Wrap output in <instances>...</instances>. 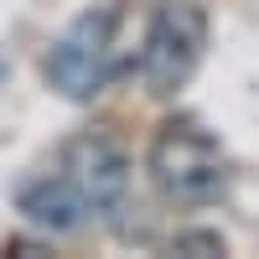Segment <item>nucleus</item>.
Wrapping results in <instances>:
<instances>
[{
	"mask_svg": "<svg viewBox=\"0 0 259 259\" xmlns=\"http://www.w3.org/2000/svg\"><path fill=\"white\" fill-rule=\"evenodd\" d=\"M145 171L156 192L177 207H202L228 192V156L197 119H166L150 135Z\"/></svg>",
	"mask_w": 259,
	"mask_h": 259,
	"instance_id": "1",
	"label": "nucleus"
},
{
	"mask_svg": "<svg viewBox=\"0 0 259 259\" xmlns=\"http://www.w3.org/2000/svg\"><path fill=\"white\" fill-rule=\"evenodd\" d=\"M207 52V11L197 0H166L150 6V31H145V52H140V78L156 99L182 94L192 73L202 68Z\"/></svg>",
	"mask_w": 259,
	"mask_h": 259,
	"instance_id": "2",
	"label": "nucleus"
},
{
	"mask_svg": "<svg viewBox=\"0 0 259 259\" xmlns=\"http://www.w3.org/2000/svg\"><path fill=\"white\" fill-rule=\"evenodd\" d=\"M41 73H47V83L62 99H73V104H89V99H99L104 89H109V83L119 78L109 6L104 11H83L78 21H68V31L52 41Z\"/></svg>",
	"mask_w": 259,
	"mask_h": 259,
	"instance_id": "3",
	"label": "nucleus"
},
{
	"mask_svg": "<svg viewBox=\"0 0 259 259\" xmlns=\"http://www.w3.org/2000/svg\"><path fill=\"white\" fill-rule=\"evenodd\" d=\"M57 171L83 192V202H89L94 212H114L124 202V192H130V156H124V145L114 135H104V130L73 135L68 145H62Z\"/></svg>",
	"mask_w": 259,
	"mask_h": 259,
	"instance_id": "4",
	"label": "nucleus"
},
{
	"mask_svg": "<svg viewBox=\"0 0 259 259\" xmlns=\"http://www.w3.org/2000/svg\"><path fill=\"white\" fill-rule=\"evenodd\" d=\"M16 212L41 233H78L94 207L83 202V192L62 171H47V177H36V182H26L16 192Z\"/></svg>",
	"mask_w": 259,
	"mask_h": 259,
	"instance_id": "5",
	"label": "nucleus"
},
{
	"mask_svg": "<svg viewBox=\"0 0 259 259\" xmlns=\"http://www.w3.org/2000/svg\"><path fill=\"white\" fill-rule=\"evenodd\" d=\"M228 244H223V233H197V228H192V233H177V239H171V254H223Z\"/></svg>",
	"mask_w": 259,
	"mask_h": 259,
	"instance_id": "6",
	"label": "nucleus"
}]
</instances>
